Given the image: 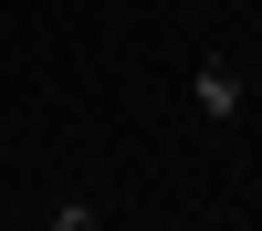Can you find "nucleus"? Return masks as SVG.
Returning a JSON list of instances; mask_svg holds the SVG:
<instances>
[{
    "label": "nucleus",
    "mask_w": 262,
    "mask_h": 231,
    "mask_svg": "<svg viewBox=\"0 0 262 231\" xmlns=\"http://www.w3.org/2000/svg\"><path fill=\"white\" fill-rule=\"evenodd\" d=\"M231 105H242V74L231 63H200V116H231Z\"/></svg>",
    "instance_id": "nucleus-1"
}]
</instances>
